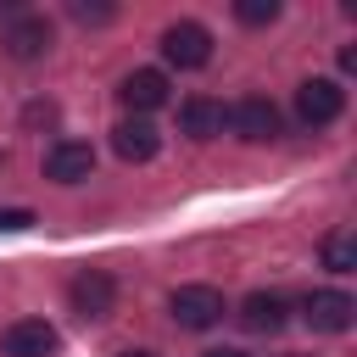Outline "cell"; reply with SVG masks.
Returning a JSON list of instances; mask_svg holds the SVG:
<instances>
[{
  "label": "cell",
  "mask_w": 357,
  "mask_h": 357,
  "mask_svg": "<svg viewBox=\"0 0 357 357\" xmlns=\"http://www.w3.org/2000/svg\"><path fill=\"white\" fill-rule=\"evenodd\" d=\"M117 100L134 112V117H145V112H156V106H167V78L156 73V67H134L123 84H117Z\"/></svg>",
  "instance_id": "cell-10"
},
{
  "label": "cell",
  "mask_w": 357,
  "mask_h": 357,
  "mask_svg": "<svg viewBox=\"0 0 357 357\" xmlns=\"http://www.w3.org/2000/svg\"><path fill=\"white\" fill-rule=\"evenodd\" d=\"M351 296L346 290H312L307 301H301V318L318 329V335H340V329H351Z\"/></svg>",
  "instance_id": "cell-8"
},
{
  "label": "cell",
  "mask_w": 357,
  "mask_h": 357,
  "mask_svg": "<svg viewBox=\"0 0 357 357\" xmlns=\"http://www.w3.org/2000/svg\"><path fill=\"white\" fill-rule=\"evenodd\" d=\"M28 223H33L28 206H0V229H28Z\"/></svg>",
  "instance_id": "cell-17"
},
{
  "label": "cell",
  "mask_w": 357,
  "mask_h": 357,
  "mask_svg": "<svg viewBox=\"0 0 357 357\" xmlns=\"http://www.w3.org/2000/svg\"><path fill=\"white\" fill-rule=\"evenodd\" d=\"M67 301H73L78 318H106L112 301H117V279L100 273V268H89V273H78V279L67 284Z\"/></svg>",
  "instance_id": "cell-6"
},
{
  "label": "cell",
  "mask_w": 357,
  "mask_h": 357,
  "mask_svg": "<svg viewBox=\"0 0 357 357\" xmlns=\"http://www.w3.org/2000/svg\"><path fill=\"white\" fill-rule=\"evenodd\" d=\"M167 307H173L178 329H212L223 318V290H212V284H178L167 296Z\"/></svg>",
  "instance_id": "cell-2"
},
{
  "label": "cell",
  "mask_w": 357,
  "mask_h": 357,
  "mask_svg": "<svg viewBox=\"0 0 357 357\" xmlns=\"http://www.w3.org/2000/svg\"><path fill=\"white\" fill-rule=\"evenodd\" d=\"M284 318H290V301H284L279 290H251V296L240 301V324H245L251 335H273V329H284Z\"/></svg>",
  "instance_id": "cell-11"
},
{
  "label": "cell",
  "mask_w": 357,
  "mask_h": 357,
  "mask_svg": "<svg viewBox=\"0 0 357 357\" xmlns=\"http://www.w3.org/2000/svg\"><path fill=\"white\" fill-rule=\"evenodd\" d=\"M178 123H184L190 139H218V134L229 128V106H223V100H206V95H190V100L178 106Z\"/></svg>",
  "instance_id": "cell-12"
},
{
  "label": "cell",
  "mask_w": 357,
  "mask_h": 357,
  "mask_svg": "<svg viewBox=\"0 0 357 357\" xmlns=\"http://www.w3.org/2000/svg\"><path fill=\"white\" fill-rule=\"evenodd\" d=\"M346 112V89L335 84V78H307L301 89H296V117L307 123V128H324V123H335Z\"/></svg>",
  "instance_id": "cell-3"
},
{
  "label": "cell",
  "mask_w": 357,
  "mask_h": 357,
  "mask_svg": "<svg viewBox=\"0 0 357 357\" xmlns=\"http://www.w3.org/2000/svg\"><path fill=\"white\" fill-rule=\"evenodd\" d=\"M67 11H73V22H112V6H89V0H73Z\"/></svg>",
  "instance_id": "cell-16"
},
{
  "label": "cell",
  "mask_w": 357,
  "mask_h": 357,
  "mask_svg": "<svg viewBox=\"0 0 357 357\" xmlns=\"http://www.w3.org/2000/svg\"><path fill=\"white\" fill-rule=\"evenodd\" d=\"M229 128H234L240 139L262 145V139H273V134H279V106H273L268 95H245V100L229 112Z\"/></svg>",
  "instance_id": "cell-7"
},
{
  "label": "cell",
  "mask_w": 357,
  "mask_h": 357,
  "mask_svg": "<svg viewBox=\"0 0 357 357\" xmlns=\"http://www.w3.org/2000/svg\"><path fill=\"white\" fill-rule=\"evenodd\" d=\"M201 357H251V351H240V346H212V351H201Z\"/></svg>",
  "instance_id": "cell-19"
},
{
  "label": "cell",
  "mask_w": 357,
  "mask_h": 357,
  "mask_svg": "<svg viewBox=\"0 0 357 357\" xmlns=\"http://www.w3.org/2000/svg\"><path fill=\"white\" fill-rule=\"evenodd\" d=\"M0 45H6V56L33 61V56H45V50H50V22H45L39 11H17V17H6Z\"/></svg>",
  "instance_id": "cell-4"
},
{
  "label": "cell",
  "mask_w": 357,
  "mask_h": 357,
  "mask_svg": "<svg viewBox=\"0 0 357 357\" xmlns=\"http://www.w3.org/2000/svg\"><path fill=\"white\" fill-rule=\"evenodd\" d=\"M50 117H56V106H50V100H45V106H39V100L28 106V123H50Z\"/></svg>",
  "instance_id": "cell-18"
},
{
  "label": "cell",
  "mask_w": 357,
  "mask_h": 357,
  "mask_svg": "<svg viewBox=\"0 0 357 357\" xmlns=\"http://www.w3.org/2000/svg\"><path fill=\"white\" fill-rule=\"evenodd\" d=\"M89 173H95V151L84 139H56L45 151V178L50 184H84Z\"/></svg>",
  "instance_id": "cell-5"
},
{
  "label": "cell",
  "mask_w": 357,
  "mask_h": 357,
  "mask_svg": "<svg viewBox=\"0 0 357 357\" xmlns=\"http://www.w3.org/2000/svg\"><path fill=\"white\" fill-rule=\"evenodd\" d=\"M56 351H61V335L45 318H17L6 329V357H56Z\"/></svg>",
  "instance_id": "cell-9"
},
{
  "label": "cell",
  "mask_w": 357,
  "mask_h": 357,
  "mask_svg": "<svg viewBox=\"0 0 357 357\" xmlns=\"http://www.w3.org/2000/svg\"><path fill=\"white\" fill-rule=\"evenodd\" d=\"M117 357H156V351H134V346H128V351H117Z\"/></svg>",
  "instance_id": "cell-20"
},
{
  "label": "cell",
  "mask_w": 357,
  "mask_h": 357,
  "mask_svg": "<svg viewBox=\"0 0 357 357\" xmlns=\"http://www.w3.org/2000/svg\"><path fill=\"white\" fill-rule=\"evenodd\" d=\"M162 56L178 67V73H195V67H206L212 61V28L206 22H167L162 28Z\"/></svg>",
  "instance_id": "cell-1"
},
{
  "label": "cell",
  "mask_w": 357,
  "mask_h": 357,
  "mask_svg": "<svg viewBox=\"0 0 357 357\" xmlns=\"http://www.w3.org/2000/svg\"><path fill=\"white\" fill-rule=\"evenodd\" d=\"M234 17H240L245 28H268V22L279 17V0H240V6H234Z\"/></svg>",
  "instance_id": "cell-15"
},
{
  "label": "cell",
  "mask_w": 357,
  "mask_h": 357,
  "mask_svg": "<svg viewBox=\"0 0 357 357\" xmlns=\"http://www.w3.org/2000/svg\"><path fill=\"white\" fill-rule=\"evenodd\" d=\"M112 151H117L123 162H151V156L162 151V134H156L145 117H123V123L112 128Z\"/></svg>",
  "instance_id": "cell-13"
},
{
  "label": "cell",
  "mask_w": 357,
  "mask_h": 357,
  "mask_svg": "<svg viewBox=\"0 0 357 357\" xmlns=\"http://www.w3.org/2000/svg\"><path fill=\"white\" fill-rule=\"evenodd\" d=\"M318 257H324V268H329V273H351V268H357V234H351V229L324 234Z\"/></svg>",
  "instance_id": "cell-14"
}]
</instances>
